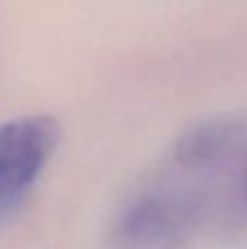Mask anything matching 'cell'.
Instances as JSON below:
<instances>
[{
	"label": "cell",
	"mask_w": 247,
	"mask_h": 249,
	"mask_svg": "<svg viewBox=\"0 0 247 249\" xmlns=\"http://www.w3.org/2000/svg\"><path fill=\"white\" fill-rule=\"evenodd\" d=\"M59 138L51 116L16 118L0 127V221H4L35 184Z\"/></svg>",
	"instance_id": "1"
}]
</instances>
